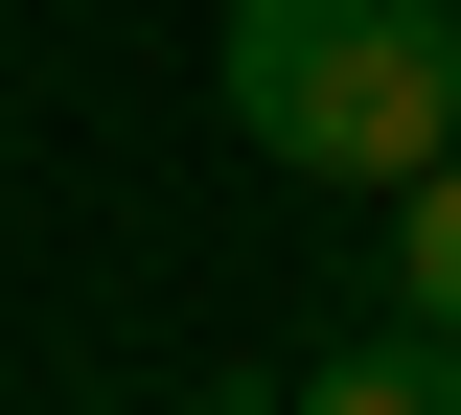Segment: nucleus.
Returning a JSON list of instances; mask_svg holds the SVG:
<instances>
[{
	"label": "nucleus",
	"mask_w": 461,
	"mask_h": 415,
	"mask_svg": "<svg viewBox=\"0 0 461 415\" xmlns=\"http://www.w3.org/2000/svg\"><path fill=\"white\" fill-rule=\"evenodd\" d=\"M393 208H415V231H393V277H415V323L461 347V162H438V185H393Z\"/></svg>",
	"instance_id": "7ed1b4c3"
},
{
	"label": "nucleus",
	"mask_w": 461,
	"mask_h": 415,
	"mask_svg": "<svg viewBox=\"0 0 461 415\" xmlns=\"http://www.w3.org/2000/svg\"><path fill=\"white\" fill-rule=\"evenodd\" d=\"M230 139L300 185H438L461 162V23L438 0H230Z\"/></svg>",
	"instance_id": "f257e3e1"
},
{
	"label": "nucleus",
	"mask_w": 461,
	"mask_h": 415,
	"mask_svg": "<svg viewBox=\"0 0 461 415\" xmlns=\"http://www.w3.org/2000/svg\"><path fill=\"white\" fill-rule=\"evenodd\" d=\"M277 415H461V347H438V323H369V347H323Z\"/></svg>",
	"instance_id": "f03ea898"
},
{
	"label": "nucleus",
	"mask_w": 461,
	"mask_h": 415,
	"mask_svg": "<svg viewBox=\"0 0 461 415\" xmlns=\"http://www.w3.org/2000/svg\"><path fill=\"white\" fill-rule=\"evenodd\" d=\"M208 415H254V392H208Z\"/></svg>",
	"instance_id": "20e7f679"
}]
</instances>
